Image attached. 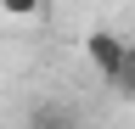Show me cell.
Returning a JSON list of instances; mask_svg holds the SVG:
<instances>
[{
    "instance_id": "obj_1",
    "label": "cell",
    "mask_w": 135,
    "mask_h": 129,
    "mask_svg": "<svg viewBox=\"0 0 135 129\" xmlns=\"http://www.w3.org/2000/svg\"><path fill=\"white\" fill-rule=\"evenodd\" d=\"M129 51H135V45H129V39H118L113 28H90V34H84V56H90V68H96L101 79H113L118 68H124Z\"/></svg>"
},
{
    "instance_id": "obj_2",
    "label": "cell",
    "mask_w": 135,
    "mask_h": 129,
    "mask_svg": "<svg viewBox=\"0 0 135 129\" xmlns=\"http://www.w3.org/2000/svg\"><path fill=\"white\" fill-rule=\"evenodd\" d=\"M28 129H73V107H62V101H45V107H34Z\"/></svg>"
},
{
    "instance_id": "obj_3",
    "label": "cell",
    "mask_w": 135,
    "mask_h": 129,
    "mask_svg": "<svg viewBox=\"0 0 135 129\" xmlns=\"http://www.w3.org/2000/svg\"><path fill=\"white\" fill-rule=\"evenodd\" d=\"M107 90H113V95H124V101H135V51H129V62H124V68L107 79Z\"/></svg>"
},
{
    "instance_id": "obj_4",
    "label": "cell",
    "mask_w": 135,
    "mask_h": 129,
    "mask_svg": "<svg viewBox=\"0 0 135 129\" xmlns=\"http://www.w3.org/2000/svg\"><path fill=\"white\" fill-rule=\"evenodd\" d=\"M45 0H0V17H40Z\"/></svg>"
}]
</instances>
